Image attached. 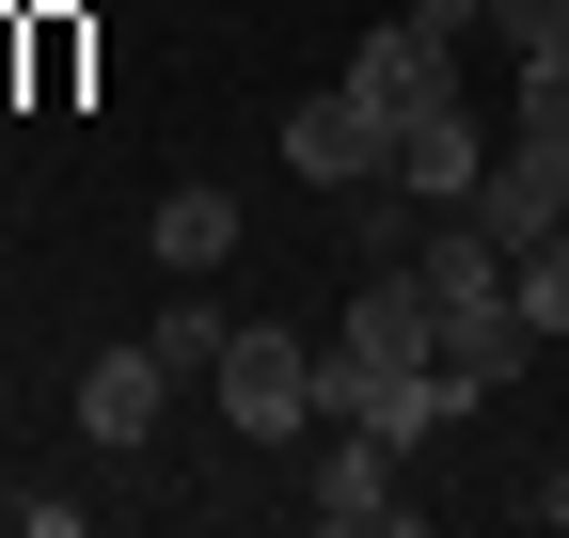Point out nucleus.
Listing matches in <instances>:
<instances>
[{
  "mask_svg": "<svg viewBox=\"0 0 569 538\" xmlns=\"http://www.w3.org/2000/svg\"><path fill=\"white\" fill-rule=\"evenodd\" d=\"M284 175H301V190H365V175H396V111H380L365 80L301 96V111H284Z\"/></svg>",
  "mask_w": 569,
  "mask_h": 538,
  "instance_id": "obj_2",
  "label": "nucleus"
},
{
  "mask_svg": "<svg viewBox=\"0 0 569 538\" xmlns=\"http://www.w3.org/2000/svg\"><path fill=\"white\" fill-rule=\"evenodd\" d=\"M490 32H507V63H538V48H569V0H490Z\"/></svg>",
  "mask_w": 569,
  "mask_h": 538,
  "instance_id": "obj_14",
  "label": "nucleus"
},
{
  "mask_svg": "<svg viewBox=\"0 0 569 538\" xmlns=\"http://www.w3.org/2000/svg\"><path fill=\"white\" fill-rule=\"evenodd\" d=\"M159 396H174V365H159V349H96V365H80V428L127 459V444H159Z\"/></svg>",
  "mask_w": 569,
  "mask_h": 538,
  "instance_id": "obj_9",
  "label": "nucleus"
},
{
  "mask_svg": "<svg viewBox=\"0 0 569 538\" xmlns=\"http://www.w3.org/2000/svg\"><path fill=\"white\" fill-rule=\"evenodd\" d=\"M522 349H538V317H522V286H490V301H443V380H459V396H490V380H522Z\"/></svg>",
  "mask_w": 569,
  "mask_h": 538,
  "instance_id": "obj_8",
  "label": "nucleus"
},
{
  "mask_svg": "<svg viewBox=\"0 0 569 538\" xmlns=\"http://www.w3.org/2000/svg\"><path fill=\"white\" fill-rule=\"evenodd\" d=\"M475 222L490 238H507V269L569 222V143H522V127H507V143H490V175H475Z\"/></svg>",
  "mask_w": 569,
  "mask_h": 538,
  "instance_id": "obj_4",
  "label": "nucleus"
},
{
  "mask_svg": "<svg viewBox=\"0 0 569 538\" xmlns=\"http://www.w3.org/2000/svg\"><path fill=\"white\" fill-rule=\"evenodd\" d=\"M507 286H522V317H538V332H569V222H553V238L507 269Z\"/></svg>",
  "mask_w": 569,
  "mask_h": 538,
  "instance_id": "obj_13",
  "label": "nucleus"
},
{
  "mask_svg": "<svg viewBox=\"0 0 569 538\" xmlns=\"http://www.w3.org/2000/svg\"><path fill=\"white\" fill-rule=\"evenodd\" d=\"M332 365H443V301H427L411 269H365V286H348Z\"/></svg>",
  "mask_w": 569,
  "mask_h": 538,
  "instance_id": "obj_5",
  "label": "nucleus"
},
{
  "mask_svg": "<svg viewBox=\"0 0 569 538\" xmlns=\"http://www.w3.org/2000/svg\"><path fill=\"white\" fill-rule=\"evenodd\" d=\"M301 522H317V538H396V522H411L396 444H380V428H332V444H317V476H301Z\"/></svg>",
  "mask_w": 569,
  "mask_h": 538,
  "instance_id": "obj_3",
  "label": "nucleus"
},
{
  "mask_svg": "<svg viewBox=\"0 0 569 538\" xmlns=\"http://www.w3.org/2000/svg\"><path fill=\"white\" fill-rule=\"evenodd\" d=\"M396 175L427 190V207H475V175H490V127L443 96V111H396Z\"/></svg>",
  "mask_w": 569,
  "mask_h": 538,
  "instance_id": "obj_7",
  "label": "nucleus"
},
{
  "mask_svg": "<svg viewBox=\"0 0 569 538\" xmlns=\"http://www.w3.org/2000/svg\"><path fill=\"white\" fill-rule=\"evenodd\" d=\"M206 396H222V428H238V444H301V428H332V412H317V349H301V332H269V317L222 332Z\"/></svg>",
  "mask_w": 569,
  "mask_h": 538,
  "instance_id": "obj_1",
  "label": "nucleus"
},
{
  "mask_svg": "<svg viewBox=\"0 0 569 538\" xmlns=\"http://www.w3.org/2000/svg\"><path fill=\"white\" fill-rule=\"evenodd\" d=\"M348 80H365L380 111H443V96H459V32H427L411 0H396V17H380L365 48H348Z\"/></svg>",
  "mask_w": 569,
  "mask_h": 538,
  "instance_id": "obj_6",
  "label": "nucleus"
},
{
  "mask_svg": "<svg viewBox=\"0 0 569 538\" xmlns=\"http://www.w3.org/2000/svg\"><path fill=\"white\" fill-rule=\"evenodd\" d=\"M538 522H569V476H538Z\"/></svg>",
  "mask_w": 569,
  "mask_h": 538,
  "instance_id": "obj_16",
  "label": "nucleus"
},
{
  "mask_svg": "<svg viewBox=\"0 0 569 538\" xmlns=\"http://www.w3.org/2000/svg\"><path fill=\"white\" fill-rule=\"evenodd\" d=\"M222 332H238V317H222V301H174V317H159V332H142V349H159V365H174V380H206V365H222Z\"/></svg>",
  "mask_w": 569,
  "mask_h": 538,
  "instance_id": "obj_11",
  "label": "nucleus"
},
{
  "mask_svg": "<svg viewBox=\"0 0 569 538\" xmlns=\"http://www.w3.org/2000/svg\"><path fill=\"white\" fill-rule=\"evenodd\" d=\"M142 253H159L174 286H206V269L238 253V190H206V175H174V190H159V222H142Z\"/></svg>",
  "mask_w": 569,
  "mask_h": 538,
  "instance_id": "obj_10",
  "label": "nucleus"
},
{
  "mask_svg": "<svg viewBox=\"0 0 569 538\" xmlns=\"http://www.w3.org/2000/svg\"><path fill=\"white\" fill-rule=\"evenodd\" d=\"M411 17H427V32H490V0H411Z\"/></svg>",
  "mask_w": 569,
  "mask_h": 538,
  "instance_id": "obj_15",
  "label": "nucleus"
},
{
  "mask_svg": "<svg viewBox=\"0 0 569 538\" xmlns=\"http://www.w3.org/2000/svg\"><path fill=\"white\" fill-rule=\"evenodd\" d=\"M507 127H522V143H569V48L522 63V111H507Z\"/></svg>",
  "mask_w": 569,
  "mask_h": 538,
  "instance_id": "obj_12",
  "label": "nucleus"
}]
</instances>
